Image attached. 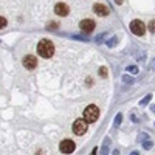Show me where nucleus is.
I'll list each match as a JSON object with an SVG mask.
<instances>
[{"mask_svg":"<svg viewBox=\"0 0 155 155\" xmlns=\"http://www.w3.org/2000/svg\"><path fill=\"white\" fill-rule=\"evenodd\" d=\"M73 39H79V41H88V37H84V36H71Z\"/></svg>","mask_w":155,"mask_h":155,"instance_id":"obj_21","label":"nucleus"},{"mask_svg":"<svg viewBox=\"0 0 155 155\" xmlns=\"http://www.w3.org/2000/svg\"><path fill=\"white\" fill-rule=\"evenodd\" d=\"M137 61H144V51H141V53H137Z\"/></svg>","mask_w":155,"mask_h":155,"instance_id":"obj_20","label":"nucleus"},{"mask_svg":"<svg viewBox=\"0 0 155 155\" xmlns=\"http://www.w3.org/2000/svg\"><path fill=\"white\" fill-rule=\"evenodd\" d=\"M58 28V23H50L48 25V30H56Z\"/></svg>","mask_w":155,"mask_h":155,"instance_id":"obj_22","label":"nucleus"},{"mask_svg":"<svg viewBox=\"0 0 155 155\" xmlns=\"http://www.w3.org/2000/svg\"><path fill=\"white\" fill-rule=\"evenodd\" d=\"M126 71H129V73H130V74H137V73H138V68H137L135 65H129Z\"/></svg>","mask_w":155,"mask_h":155,"instance_id":"obj_12","label":"nucleus"},{"mask_svg":"<svg viewBox=\"0 0 155 155\" xmlns=\"http://www.w3.org/2000/svg\"><path fill=\"white\" fill-rule=\"evenodd\" d=\"M130 155H140V152H137V150H134V152H132Z\"/></svg>","mask_w":155,"mask_h":155,"instance_id":"obj_27","label":"nucleus"},{"mask_svg":"<svg viewBox=\"0 0 155 155\" xmlns=\"http://www.w3.org/2000/svg\"><path fill=\"white\" fill-rule=\"evenodd\" d=\"M99 76L101 78H107V68L106 67H101L99 68Z\"/></svg>","mask_w":155,"mask_h":155,"instance_id":"obj_14","label":"nucleus"},{"mask_svg":"<svg viewBox=\"0 0 155 155\" xmlns=\"http://www.w3.org/2000/svg\"><path fill=\"white\" fill-rule=\"evenodd\" d=\"M113 2H115V3H116V5H121V3H123V2H124V0H113Z\"/></svg>","mask_w":155,"mask_h":155,"instance_id":"obj_25","label":"nucleus"},{"mask_svg":"<svg viewBox=\"0 0 155 155\" xmlns=\"http://www.w3.org/2000/svg\"><path fill=\"white\" fill-rule=\"evenodd\" d=\"M109 138L106 140V143H104V146L101 147V155H109Z\"/></svg>","mask_w":155,"mask_h":155,"instance_id":"obj_10","label":"nucleus"},{"mask_svg":"<svg viewBox=\"0 0 155 155\" xmlns=\"http://www.w3.org/2000/svg\"><path fill=\"white\" fill-rule=\"evenodd\" d=\"M147 28H149V31H150V33H155V20H150V22H149Z\"/></svg>","mask_w":155,"mask_h":155,"instance_id":"obj_16","label":"nucleus"},{"mask_svg":"<svg viewBox=\"0 0 155 155\" xmlns=\"http://www.w3.org/2000/svg\"><path fill=\"white\" fill-rule=\"evenodd\" d=\"M95 27H96V23H95V20H92V19H84V20L79 22V28H81V31L85 33V34H90V33L95 30Z\"/></svg>","mask_w":155,"mask_h":155,"instance_id":"obj_5","label":"nucleus"},{"mask_svg":"<svg viewBox=\"0 0 155 155\" xmlns=\"http://www.w3.org/2000/svg\"><path fill=\"white\" fill-rule=\"evenodd\" d=\"M150 99H152V95H146L143 99L140 101V106H146V104H147V102H149Z\"/></svg>","mask_w":155,"mask_h":155,"instance_id":"obj_11","label":"nucleus"},{"mask_svg":"<svg viewBox=\"0 0 155 155\" xmlns=\"http://www.w3.org/2000/svg\"><path fill=\"white\" fill-rule=\"evenodd\" d=\"M54 12H56L58 16H61V17L67 16V14H68V5H65V3H56Z\"/></svg>","mask_w":155,"mask_h":155,"instance_id":"obj_9","label":"nucleus"},{"mask_svg":"<svg viewBox=\"0 0 155 155\" xmlns=\"http://www.w3.org/2000/svg\"><path fill=\"white\" fill-rule=\"evenodd\" d=\"M116 42H118V37H112L110 41H107V47H113L116 45Z\"/></svg>","mask_w":155,"mask_h":155,"instance_id":"obj_13","label":"nucleus"},{"mask_svg":"<svg viewBox=\"0 0 155 155\" xmlns=\"http://www.w3.org/2000/svg\"><path fill=\"white\" fill-rule=\"evenodd\" d=\"M123 82H126V84H132V82H134V79H132L130 76L124 74V76H123Z\"/></svg>","mask_w":155,"mask_h":155,"instance_id":"obj_15","label":"nucleus"},{"mask_svg":"<svg viewBox=\"0 0 155 155\" xmlns=\"http://www.w3.org/2000/svg\"><path fill=\"white\" fill-rule=\"evenodd\" d=\"M152 146H153V144L150 143V141H147V140H146V141H144V143H143V147H144L146 150H149V149H150Z\"/></svg>","mask_w":155,"mask_h":155,"instance_id":"obj_18","label":"nucleus"},{"mask_svg":"<svg viewBox=\"0 0 155 155\" xmlns=\"http://www.w3.org/2000/svg\"><path fill=\"white\" fill-rule=\"evenodd\" d=\"M22 62H23V67L27 70H34L37 67V59L34 56H25Z\"/></svg>","mask_w":155,"mask_h":155,"instance_id":"obj_7","label":"nucleus"},{"mask_svg":"<svg viewBox=\"0 0 155 155\" xmlns=\"http://www.w3.org/2000/svg\"><path fill=\"white\" fill-rule=\"evenodd\" d=\"M96 152H98V147H95V149L92 150V153H90V155H96Z\"/></svg>","mask_w":155,"mask_h":155,"instance_id":"obj_26","label":"nucleus"},{"mask_svg":"<svg viewBox=\"0 0 155 155\" xmlns=\"http://www.w3.org/2000/svg\"><path fill=\"white\" fill-rule=\"evenodd\" d=\"M59 149H61L62 153H71V152H74L76 146H74V143L71 140H64L61 143V146H59Z\"/></svg>","mask_w":155,"mask_h":155,"instance_id":"obj_6","label":"nucleus"},{"mask_svg":"<svg viewBox=\"0 0 155 155\" xmlns=\"http://www.w3.org/2000/svg\"><path fill=\"white\" fill-rule=\"evenodd\" d=\"M138 140H141V141H146V140H147V135H146V134H141V135L138 137Z\"/></svg>","mask_w":155,"mask_h":155,"instance_id":"obj_23","label":"nucleus"},{"mask_svg":"<svg viewBox=\"0 0 155 155\" xmlns=\"http://www.w3.org/2000/svg\"><path fill=\"white\" fill-rule=\"evenodd\" d=\"M121 120H123V115L118 113V115H116V118H115V126H120L121 124Z\"/></svg>","mask_w":155,"mask_h":155,"instance_id":"obj_17","label":"nucleus"},{"mask_svg":"<svg viewBox=\"0 0 155 155\" xmlns=\"http://www.w3.org/2000/svg\"><path fill=\"white\" fill-rule=\"evenodd\" d=\"M37 53H39V56H41V58H45V59L51 58V56H53V53H54L53 42L48 41V39H42V41L37 44Z\"/></svg>","mask_w":155,"mask_h":155,"instance_id":"obj_1","label":"nucleus"},{"mask_svg":"<svg viewBox=\"0 0 155 155\" xmlns=\"http://www.w3.org/2000/svg\"><path fill=\"white\" fill-rule=\"evenodd\" d=\"M150 68H152V70H155V58L152 59V64H150Z\"/></svg>","mask_w":155,"mask_h":155,"instance_id":"obj_24","label":"nucleus"},{"mask_svg":"<svg viewBox=\"0 0 155 155\" xmlns=\"http://www.w3.org/2000/svg\"><path fill=\"white\" fill-rule=\"evenodd\" d=\"M5 27H6V19L0 16V30H2V28H5Z\"/></svg>","mask_w":155,"mask_h":155,"instance_id":"obj_19","label":"nucleus"},{"mask_svg":"<svg viewBox=\"0 0 155 155\" xmlns=\"http://www.w3.org/2000/svg\"><path fill=\"white\" fill-rule=\"evenodd\" d=\"M99 118V109L93 104H90L84 109V120L87 123H95Z\"/></svg>","mask_w":155,"mask_h":155,"instance_id":"obj_2","label":"nucleus"},{"mask_svg":"<svg viewBox=\"0 0 155 155\" xmlns=\"http://www.w3.org/2000/svg\"><path fill=\"white\" fill-rule=\"evenodd\" d=\"M130 31H132L135 36H143V34L146 33V25L141 22V20L135 19V20L130 22Z\"/></svg>","mask_w":155,"mask_h":155,"instance_id":"obj_4","label":"nucleus"},{"mask_svg":"<svg viewBox=\"0 0 155 155\" xmlns=\"http://www.w3.org/2000/svg\"><path fill=\"white\" fill-rule=\"evenodd\" d=\"M93 11H95V14H98V16H107L109 14V8L106 6V5H102V3H95L93 5Z\"/></svg>","mask_w":155,"mask_h":155,"instance_id":"obj_8","label":"nucleus"},{"mask_svg":"<svg viewBox=\"0 0 155 155\" xmlns=\"http://www.w3.org/2000/svg\"><path fill=\"white\" fill-rule=\"evenodd\" d=\"M87 126H88V123L84 120V118H78L74 123H73V134L74 135H84L85 132H87Z\"/></svg>","mask_w":155,"mask_h":155,"instance_id":"obj_3","label":"nucleus"}]
</instances>
